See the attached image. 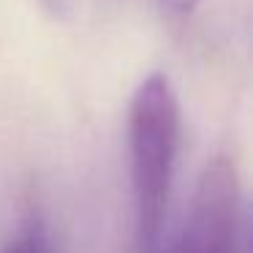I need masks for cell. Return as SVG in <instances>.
<instances>
[{"mask_svg":"<svg viewBox=\"0 0 253 253\" xmlns=\"http://www.w3.org/2000/svg\"><path fill=\"white\" fill-rule=\"evenodd\" d=\"M180 144V104L166 74L139 82L128 106V155L133 193V248L164 253V223Z\"/></svg>","mask_w":253,"mask_h":253,"instance_id":"cell-1","label":"cell"},{"mask_svg":"<svg viewBox=\"0 0 253 253\" xmlns=\"http://www.w3.org/2000/svg\"><path fill=\"white\" fill-rule=\"evenodd\" d=\"M240 174L229 155H215L204 166L188 218L166 253H240Z\"/></svg>","mask_w":253,"mask_h":253,"instance_id":"cell-2","label":"cell"},{"mask_svg":"<svg viewBox=\"0 0 253 253\" xmlns=\"http://www.w3.org/2000/svg\"><path fill=\"white\" fill-rule=\"evenodd\" d=\"M3 253H52L49 251V234H46V226L41 223L39 218H33Z\"/></svg>","mask_w":253,"mask_h":253,"instance_id":"cell-3","label":"cell"},{"mask_svg":"<svg viewBox=\"0 0 253 253\" xmlns=\"http://www.w3.org/2000/svg\"><path fill=\"white\" fill-rule=\"evenodd\" d=\"M161 3H164V8H169L171 14H188V11L196 8L199 0H161Z\"/></svg>","mask_w":253,"mask_h":253,"instance_id":"cell-4","label":"cell"},{"mask_svg":"<svg viewBox=\"0 0 253 253\" xmlns=\"http://www.w3.org/2000/svg\"><path fill=\"white\" fill-rule=\"evenodd\" d=\"M41 6H44V11H49L52 17H63V14L71 8V0H39Z\"/></svg>","mask_w":253,"mask_h":253,"instance_id":"cell-5","label":"cell"}]
</instances>
